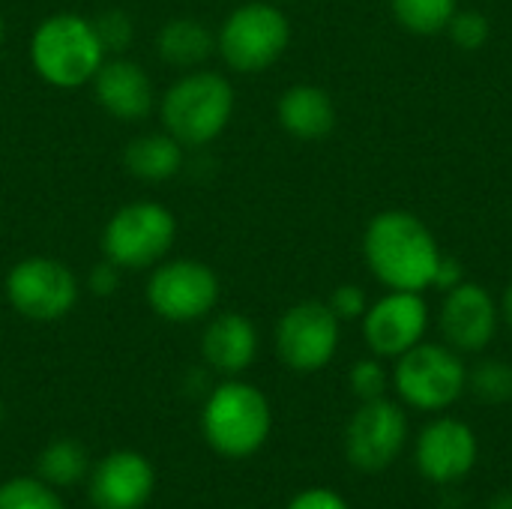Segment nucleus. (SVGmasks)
<instances>
[{
  "label": "nucleus",
  "mask_w": 512,
  "mask_h": 509,
  "mask_svg": "<svg viewBox=\"0 0 512 509\" xmlns=\"http://www.w3.org/2000/svg\"><path fill=\"white\" fill-rule=\"evenodd\" d=\"M363 258L384 288L420 294L435 285L441 249L414 213L384 210L366 225Z\"/></svg>",
  "instance_id": "1"
},
{
  "label": "nucleus",
  "mask_w": 512,
  "mask_h": 509,
  "mask_svg": "<svg viewBox=\"0 0 512 509\" xmlns=\"http://www.w3.org/2000/svg\"><path fill=\"white\" fill-rule=\"evenodd\" d=\"M162 132L183 147L213 144L234 117V87L222 72L186 69L156 99Z\"/></svg>",
  "instance_id": "2"
},
{
  "label": "nucleus",
  "mask_w": 512,
  "mask_h": 509,
  "mask_svg": "<svg viewBox=\"0 0 512 509\" xmlns=\"http://www.w3.org/2000/svg\"><path fill=\"white\" fill-rule=\"evenodd\" d=\"M108 51L93 18L78 12L45 15L30 36V66L36 78L54 90H78L93 81Z\"/></svg>",
  "instance_id": "3"
},
{
  "label": "nucleus",
  "mask_w": 512,
  "mask_h": 509,
  "mask_svg": "<svg viewBox=\"0 0 512 509\" xmlns=\"http://www.w3.org/2000/svg\"><path fill=\"white\" fill-rule=\"evenodd\" d=\"M201 432L213 453L225 459H249L273 432V408L255 384L231 378L207 396Z\"/></svg>",
  "instance_id": "4"
},
{
  "label": "nucleus",
  "mask_w": 512,
  "mask_h": 509,
  "mask_svg": "<svg viewBox=\"0 0 512 509\" xmlns=\"http://www.w3.org/2000/svg\"><path fill=\"white\" fill-rule=\"evenodd\" d=\"M177 240V216L159 201H129L102 228V258L120 273L153 270Z\"/></svg>",
  "instance_id": "5"
},
{
  "label": "nucleus",
  "mask_w": 512,
  "mask_h": 509,
  "mask_svg": "<svg viewBox=\"0 0 512 509\" xmlns=\"http://www.w3.org/2000/svg\"><path fill=\"white\" fill-rule=\"evenodd\" d=\"M291 42L288 15L264 0H249L225 15L216 30V51L222 63L237 75H255L270 69Z\"/></svg>",
  "instance_id": "6"
},
{
  "label": "nucleus",
  "mask_w": 512,
  "mask_h": 509,
  "mask_svg": "<svg viewBox=\"0 0 512 509\" xmlns=\"http://www.w3.org/2000/svg\"><path fill=\"white\" fill-rule=\"evenodd\" d=\"M396 396L426 414H438L453 408L468 390V366L459 351L441 342H420L402 357H396L393 369Z\"/></svg>",
  "instance_id": "7"
},
{
  "label": "nucleus",
  "mask_w": 512,
  "mask_h": 509,
  "mask_svg": "<svg viewBox=\"0 0 512 509\" xmlns=\"http://www.w3.org/2000/svg\"><path fill=\"white\" fill-rule=\"evenodd\" d=\"M3 291L9 306L36 324L63 321L81 297V285L72 267L51 255L18 258L3 279Z\"/></svg>",
  "instance_id": "8"
},
{
  "label": "nucleus",
  "mask_w": 512,
  "mask_h": 509,
  "mask_svg": "<svg viewBox=\"0 0 512 509\" xmlns=\"http://www.w3.org/2000/svg\"><path fill=\"white\" fill-rule=\"evenodd\" d=\"M222 285L210 264L198 258H165L147 276V306L168 324L204 321L219 303Z\"/></svg>",
  "instance_id": "9"
},
{
  "label": "nucleus",
  "mask_w": 512,
  "mask_h": 509,
  "mask_svg": "<svg viewBox=\"0 0 512 509\" xmlns=\"http://www.w3.org/2000/svg\"><path fill=\"white\" fill-rule=\"evenodd\" d=\"M339 318L330 303L303 300L282 312L276 324V354L300 375L321 372L339 351Z\"/></svg>",
  "instance_id": "10"
},
{
  "label": "nucleus",
  "mask_w": 512,
  "mask_h": 509,
  "mask_svg": "<svg viewBox=\"0 0 512 509\" xmlns=\"http://www.w3.org/2000/svg\"><path fill=\"white\" fill-rule=\"evenodd\" d=\"M408 444V417L387 396L360 402L345 426V456L360 474H384Z\"/></svg>",
  "instance_id": "11"
},
{
  "label": "nucleus",
  "mask_w": 512,
  "mask_h": 509,
  "mask_svg": "<svg viewBox=\"0 0 512 509\" xmlns=\"http://www.w3.org/2000/svg\"><path fill=\"white\" fill-rule=\"evenodd\" d=\"M477 432L459 417H435L426 423L414 444V462L423 480L435 486H456L477 468Z\"/></svg>",
  "instance_id": "12"
},
{
  "label": "nucleus",
  "mask_w": 512,
  "mask_h": 509,
  "mask_svg": "<svg viewBox=\"0 0 512 509\" xmlns=\"http://www.w3.org/2000/svg\"><path fill=\"white\" fill-rule=\"evenodd\" d=\"M429 330V306L417 291H390L363 315V339L375 357L396 360L423 342Z\"/></svg>",
  "instance_id": "13"
},
{
  "label": "nucleus",
  "mask_w": 512,
  "mask_h": 509,
  "mask_svg": "<svg viewBox=\"0 0 512 509\" xmlns=\"http://www.w3.org/2000/svg\"><path fill=\"white\" fill-rule=\"evenodd\" d=\"M498 321V303L477 282H459L456 288H450L438 312V330L444 336V345L459 354L486 351L498 333Z\"/></svg>",
  "instance_id": "14"
},
{
  "label": "nucleus",
  "mask_w": 512,
  "mask_h": 509,
  "mask_svg": "<svg viewBox=\"0 0 512 509\" xmlns=\"http://www.w3.org/2000/svg\"><path fill=\"white\" fill-rule=\"evenodd\" d=\"M96 105L123 123H138L156 111V90L147 69L129 57H105L90 81Z\"/></svg>",
  "instance_id": "15"
},
{
  "label": "nucleus",
  "mask_w": 512,
  "mask_h": 509,
  "mask_svg": "<svg viewBox=\"0 0 512 509\" xmlns=\"http://www.w3.org/2000/svg\"><path fill=\"white\" fill-rule=\"evenodd\" d=\"M153 489V465L135 450L108 453L90 474V504L96 509H141Z\"/></svg>",
  "instance_id": "16"
},
{
  "label": "nucleus",
  "mask_w": 512,
  "mask_h": 509,
  "mask_svg": "<svg viewBox=\"0 0 512 509\" xmlns=\"http://www.w3.org/2000/svg\"><path fill=\"white\" fill-rule=\"evenodd\" d=\"M258 354V330L240 312H222L210 318L201 336V357L213 372L240 375L255 363Z\"/></svg>",
  "instance_id": "17"
},
{
  "label": "nucleus",
  "mask_w": 512,
  "mask_h": 509,
  "mask_svg": "<svg viewBox=\"0 0 512 509\" xmlns=\"http://www.w3.org/2000/svg\"><path fill=\"white\" fill-rule=\"evenodd\" d=\"M279 126L300 138V141H318L333 132L336 126V108L327 90L315 84H294L288 87L276 102Z\"/></svg>",
  "instance_id": "18"
},
{
  "label": "nucleus",
  "mask_w": 512,
  "mask_h": 509,
  "mask_svg": "<svg viewBox=\"0 0 512 509\" xmlns=\"http://www.w3.org/2000/svg\"><path fill=\"white\" fill-rule=\"evenodd\" d=\"M183 162H186V147L174 141L168 132L135 135L123 147V168L129 171V177L141 183L174 180L183 171Z\"/></svg>",
  "instance_id": "19"
},
{
  "label": "nucleus",
  "mask_w": 512,
  "mask_h": 509,
  "mask_svg": "<svg viewBox=\"0 0 512 509\" xmlns=\"http://www.w3.org/2000/svg\"><path fill=\"white\" fill-rule=\"evenodd\" d=\"M216 51V33L201 18H171L156 33V54L177 69H198Z\"/></svg>",
  "instance_id": "20"
},
{
  "label": "nucleus",
  "mask_w": 512,
  "mask_h": 509,
  "mask_svg": "<svg viewBox=\"0 0 512 509\" xmlns=\"http://www.w3.org/2000/svg\"><path fill=\"white\" fill-rule=\"evenodd\" d=\"M36 471L48 486H72L87 474V453L78 441L60 438L39 453Z\"/></svg>",
  "instance_id": "21"
},
{
  "label": "nucleus",
  "mask_w": 512,
  "mask_h": 509,
  "mask_svg": "<svg viewBox=\"0 0 512 509\" xmlns=\"http://www.w3.org/2000/svg\"><path fill=\"white\" fill-rule=\"evenodd\" d=\"M399 24L417 36H435L447 30L456 15V0H390Z\"/></svg>",
  "instance_id": "22"
},
{
  "label": "nucleus",
  "mask_w": 512,
  "mask_h": 509,
  "mask_svg": "<svg viewBox=\"0 0 512 509\" xmlns=\"http://www.w3.org/2000/svg\"><path fill=\"white\" fill-rule=\"evenodd\" d=\"M468 390L483 405L512 402V366L504 360H483L468 372Z\"/></svg>",
  "instance_id": "23"
},
{
  "label": "nucleus",
  "mask_w": 512,
  "mask_h": 509,
  "mask_svg": "<svg viewBox=\"0 0 512 509\" xmlns=\"http://www.w3.org/2000/svg\"><path fill=\"white\" fill-rule=\"evenodd\" d=\"M0 509H66L54 489L39 477H15L0 483Z\"/></svg>",
  "instance_id": "24"
},
{
  "label": "nucleus",
  "mask_w": 512,
  "mask_h": 509,
  "mask_svg": "<svg viewBox=\"0 0 512 509\" xmlns=\"http://www.w3.org/2000/svg\"><path fill=\"white\" fill-rule=\"evenodd\" d=\"M348 381H351V393H354L360 402L381 399V396H387V387H390L387 369H384L378 360H372V357H369V360H357V363L351 366Z\"/></svg>",
  "instance_id": "25"
},
{
  "label": "nucleus",
  "mask_w": 512,
  "mask_h": 509,
  "mask_svg": "<svg viewBox=\"0 0 512 509\" xmlns=\"http://www.w3.org/2000/svg\"><path fill=\"white\" fill-rule=\"evenodd\" d=\"M447 33H450V39H453L459 48L477 51V48H483V45L489 42V18L480 15V12H474V9L456 12V15L450 18V24H447Z\"/></svg>",
  "instance_id": "26"
},
{
  "label": "nucleus",
  "mask_w": 512,
  "mask_h": 509,
  "mask_svg": "<svg viewBox=\"0 0 512 509\" xmlns=\"http://www.w3.org/2000/svg\"><path fill=\"white\" fill-rule=\"evenodd\" d=\"M93 24H96V33H99V39H102L108 54H123L129 48V42H132V21H129L126 12H117V9L102 12L99 18H93Z\"/></svg>",
  "instance_id": "27"
},
{
  "label": "nucleus",
  "mask_w": 512,
  "mask_h": 509,
  "mask_svg": "<svg viewBox=\"0 0 512 509\" xmlns=\"http://www.w3.org/2000/svg\"><path fill=\"white\" fill-rule=\"evenodd\" d=\"M330 309L336 312L339 321H357L366 315L369 309V300H366V291L360 285H339L330 297Z\"/></svg>",
  "instance_id": "28"
},
{
  "label": "nucleus",
  "mask_w": 512,
  "mask_h": 509,
  "mask_svg": "<svg viewBox=\"0 0 512 509\" xmlns=\"http://www.w3.org/2000/svg\"><path fill=\"white\" fill-rule=\"evenodd\" d=\"M285 509H351L348 501L336 492V489H327V486H312V489H303L297 492L288 507Z\"/></svg>",
  "instance_id": "29"
},
{
  "label": "nucleus",
  "mask_w": 512,
  "mask_h": 509,
  "mask_svg": "<svg viewBox=\"0 0 512 509\" xmlns=\"http://www.w3.org/2000/svg\"><path fill=\"white\" fill-rule=\"evenodd\" d=\"M117 282H120V270H117L111 261H102V264L93 267L90 276H87V288H90L96 297H111L114 288H117Z\"/></svg>",
  "instance_id": "30"
},
{
  "label": "nucleus",
  "mask_w": 512,
  "mask_h": 509,
  "mask_svg": "<svg viewBox=\"0 0 512 509\" xmlns=\"http://www.w3.org/2000/svg\"><path fill=\"white\" fill-rule=\"evenodd\" d=\"M459 282H465V273H462V264L456 258H447L441 255V264H438V273H435V288H456Z\"/></svg>",
  "instance_id": "31"
},
{
  "label": "nucleus",
  "mask_w": 512,
  "mask_h": 509,
  "mask_svg": "<svg viewBox=\"0 0 512 509\" xmlns=\"http://www.w3.org/2000/svg\"><path fill=\"white\" fill-rule=\"evenodd\" d=\"M501 318L507 321V327L512 330V285L504 291V300H501Z\"/></svg>",
  "instance_id": "32"
},
{
  "label": "nucleus",
  "mask_w": 512,
  "mask_h": 509,
  "mask_svg": "<svg viewBox=\"0 0 512 509\" xmlns=\"http://www.w3.org/2000/svg\"><path fill=\"white\" fill-rule=\"evenodd\" d=\"M489 509H512V492H501V495L489 504Z\"/></svg>",
  "instance_id": "33"
},
{
  "label": "nucleus",
  "mask_w": 512,
  "mask_h": 509,
  "mask_svg": "<svg viewBox=\"0 0 512 509\" xmlns=\"http://www.w3.org/2000/svg\"><path fill=\"white\" fill-rule=\"evenodd\" d=\"M3 36H6V21H3V15H0V45H3Z\"/></svg>",
  "instance_id": "34"
},
{
  "label": "nucleus",
  "mask_w": 512,
  "mask_h": 509,
  "mask_svg": "<svg viewBox=\"0 0 512 509\" xmlns=\"http://www.w3.org/2000/svg\"><path fill=\"white\" fill-rule=\"evenodd\" d=\"M0 423H3V402H0Z\"/></svg>",
  "instance_id": "35"
}]
</instances>
